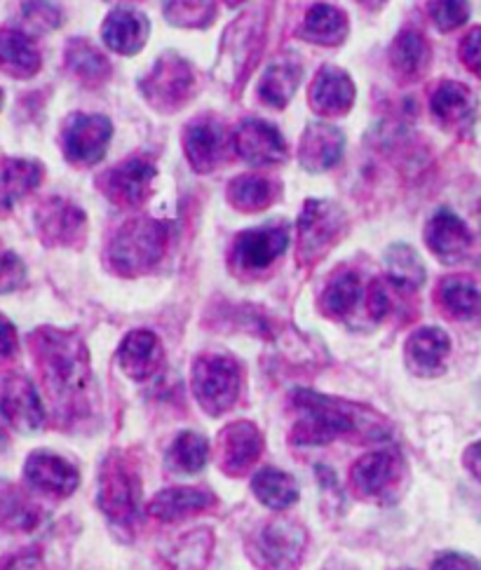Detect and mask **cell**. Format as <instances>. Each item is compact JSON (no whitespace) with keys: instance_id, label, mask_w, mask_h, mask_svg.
<instances>
[{"instance_id":"obj_6","label":"cell","mask_w":481,"mask_h":570,"mask_svg":"<svg viewBox=\"0 0 481 570\" xmlns=\"http://www.w3.org/2000/svg\"><path fill=\"white\" fill-rule=\"evenodd\" d=\"M99 508L118 523H135L139 514V479L122 458H108L99 479Z\"/></svg>"},{"instance_id":"obj_42","label":"cell","mask_w":481,"mask_h":570,"mask_svg":"<svg viewBox=\"0 0 481 570\" xmlns=\"http://www.w3.org/2000/svg\"><path fill=\"white\" fill-rule=\"evenodd\" d=\"M165 10L181 27H200L214 12L212 0H169Z\"/></svg>"},{"instance_id":"obj_13","label":"cell","mask_w":481,"mask_h":570,"mask_svg":"<svg viewBox=\"0 0 481 570\" xmlns=\"http://www.w3.org/2000/svg\"><path fill=\"white\" fill-rule=\"evenodd\" d=\"M239 156L256 167H273L287 158V146L279 131L264 120H247L239 125L233 139Z\"/></svg>"},{"instance_id":"obj_25","label":"cell","mask_w":481,"mask_h":570,"mask_svg":"<svg viewBox=\"0 0 481 570\" xmlns=\"http://www.w3.org/2000/svg\"><path fill=\"white\" fill-rule=\"evenodd\" d=\"M343 135L330 125H313L301 141V163L311 171L332 169L343 153Z\"/></svg>"},{"instance_id":"obj_33","label":"cell","mask_w":481,"mask_h":570,"mask_svg":"<svg viewBox=\"0 0 481 570\" xmlns=\"http://www.w3.org/2000/svg\"><path fill=\"white\" fill-rule=\"evenodd\" d=\"M390 61L404 78H419L430 61V48L421 33L404 31L392 42Z\"/></svg>"},{"instance_id":"obj_21","label":"cell","mask_w":481,"mask_h":570,"mask_svg":"<svg viewBox=\"0 0 481 570\" xmlns=\"http://www.w3.org/2000/svg\"><path fill=\"white\" fill-rule=\"evenodd\" d=\"M118 360L125 374L132 381L150 379L163 364V345L153 332H132L125 336Z\"/></svg>"},{"instance_id":"obj_23","label":"cell","mask_w":481,"mask_h":570,"mask_svg":"<svg viewBox=\"0 0 481 570\" xmlns=\"http://www.w3.org/2000/svg\"><path fill=\"white\" fill-rule=\"evenodd\" d=\"M101 36L108 48L118 55H137L148 40V21L137 10H116L106 17Z\"/></svg>"},{"instance_id":"obj_51","label":"cell","mask_w":481,"mask_h":570,"mask_svg":"<svg viewBox=\"0 0 481 570\" xmlns=\"http://www.w3.org/2000/svg\"><path fill=\"white\" fill-rule=\"evenodd\" d=\"M0 106H3V92H0Z\"/></svg>"},{"instance_id":"obj_22","label":"cell","mask_w":481,"mask_h":570,"mask_svg":"<svg viewBox=\"0 0 481 570\" xmlns=\"http://www.w3.org/2000/svg\"><path fill=\"white\" fill-rule=\"evenodd\" d=\"M451 353V341L442 328L425 326L411 334L406 343V360L409 366L421 376H434L444 368V362Z\"/></svg>"},{"instance_id":"obj_47","label":"cell","mask_w":481,"mask_h":570,"mask_svg":"<svg viewBox=\"0 0 481 570\" xmlns=\"http://www.w3.org/2000/svg\"><path fill=\"white\" fill-rule=\"evenodd\" d=\"M432 570H481V566L463 554H442L432 563Z\"/></svg>"},{"instance_id":"obj_50","label":"cell","mask_w":481,"mask_h":570,"mask_svg":"<svg viewBox=\"0 0 481 570\" xmlns=\"http://www.w3.org/2000/svg\"><path fill=\"white\" fill-rule=\"evenodd\" d=\"M228 6H237V3H243V0H226Z\"/></svg>"},{"instance_id":"obj_28","label":"cell","mask_w":481,"mask_h":570,"mask_svg":"<svg viewBox=\"0 0 481 570\" xmlns=\"http://www.w3.org/2000/svg\"><path fill=\"white\" fill-rule=\"evenodd\" d=\"M42 179V169L29 160H6L0 167V212H10Z\"/></svg>"},{"instance_id":"obj_1","label":"cell","mask_w":481,"mask_h":570,"mask_svg":"<svg viewBox=\"0 0 481 570\" xmlns=\"http://www.w3.org/2000/svg\"><path fill=\"white\" fill-rule=\"evenodd\" d=\"M31 341L42 383H46L52 402L61 411H80L82 397L92 383L90 357H87L82 341L73 334L57 332V328H42Z\"/></svg>"},{"instance_id":"obj_14","label":"cell","mask_w":481,"mask_h":570,"mask_svg":"<svg viewBox=\"0 0 481 570\" xmlns=\"http://www.w3.org/2000/svg\"><path fill=\"white\" fill-rule=\"evenodd\" d=\"M153 177H156V167L146 160L132 158L108 171L101 179V188L108 195V200H114L116 205L137 207L148 197Z\"/></svg>"},{"instance_id":"obj_24","label":"cell","mask_w":481,"mask_h":570,"mask_svg":"<svg viewBox=\"0 0 481 570\" xmlns=\"http://www.w3.org/2000/svg\"><path fill=\"white\" fill-rule=\"evenodd\" d=\"M214 505V495L203 491V489H190V487H179V489H167L158 493L150 500L148 514L156 517L158 521H179L188 514H198L205 512Z\"/></svg>"},{"instance_id":"obj_27","label":"cell","mask_w":481,"mask_h":570,"mask_svg":"<svg viewBox=\"0 0 481 570\" xmlns=\"http://www.w3.org/2000/svg\"><path fill=\"white\" fill-rule=\"evenodd\" d=\"M430 106H432V114L444 125L461 127L472 120L477 111V99L470 92V87L461 82H442L434 90Z\"/></svg>"},{"instance_id":"obj_38","label":"cell","mask_w":481,"mask_h":570,"mask_svg":"<svg viewBox=\"0 0 481 570\" xmlns=\"http://www.w3.org/2000/svg\"><path fill=\"white\" fill-rule=\"evenodd\" d=\"M40 521V514L33 502L19 491H8L0 495V523L3 529L14 533H27L33 531Z\"/></svg>"},{"instance_id":"obj_19","label":"cell","mask_w":481,"mask_h":570,"mask_svg":"<svg viewBox=\"0 0 481 570\" xmlns=\"http://www.w3.org/2000/svg\"><path fill=\"white\" fill-rule=\"evenodd\" d=\"M38 230L48 245H73L85 230V214L61 197L48 200L38 209Z\"/></svg>"},{"instance_id":"obj_46","label":"cell","mask_w":481,"mask_h":570,"mask_svg":"<svg viewBox=\"0 0 481 570\" xmlns=\"http://www.w3.org/2000/svg\"><path fill=\"white\" fill-rule=\"evenodd\" d=\"M17 353V332L14 326L0 315V364H6Z\"/></svg>"},{"instance_id":"obj_9","label":"cell","mask_w":481,"mask_h":570,"mask_svg":"<svg viewBox=\"0 0 481 570\" xmlns=\"http://www.w3.org/2000/svg\"><path fill=\"white\" fill-rule=\"evenodd\" d=\"M289 245V230L287 226H266L254 228L237 235L230 261L237 271L254 273L268 268L275 258H279Z\"/></svg>"},{"instance_id":"obj_48","label":"cell","mask_w":481,"mask_h":570,"mask_svg":"<svg viewBox=\"0 0 481 570\" xmlns=\"http://www.w3.org/2000/svg\"><path fill=\"white\" fill-rule=\"evenodd\" d=\"M465 468L481 481V442L472 444V446L465 451Z\"/></svg>"},{"instance_id":"obj_49","label":"cell","mask_w":481,"mask_h":570,"mask_svg":"<svg viewBox=\"0 0 481 570\" xmlns=\"http://www.w3.org/2000/svg\"><path fill=\"white\" fill-rule=\"evenodd\" d=\"M360 3H364V6H369V8H379V6L385 3V0H360Z\"/></svg>"},{"instance_id":"obj_3","label":"cell","mask_w":481,"mask_h":570,"mask_svg":"<svg viewBox=\"0 0 481 570\" xmlns=\"http://www.w3.org/2000/svg\"><path fill=\"white\" fill-rule=\"evenodd\" d=\"M167 226L153 218L127 222L108 245V261L120 275H141L150 271L167 252Z\"/></svg>"},{"instance_id":"obj_5","label":"cell","mask_w":481,"mask_h":570,"mask_svg":"<svg viewBox=\"0 0 481 570\" xmlns=\"http://www.w3.org/2000/svg\"><path fill=\"white\" fill-rule=\"evenodd\" d=\"M239 366L226 355H203L193 366V394L200 406L212 413H226L239 397Z\"/></svg>"},{"instance_id":"obj_43","label":"cell","mask_w":481,"mask_h":570,"mask_svg":"<svg viewBox=\"0 0 481 570\" xmlns=\"http://www.w3.org/2000/svg\"><path fill=\"white\" fill-rule=\"evenodd\" d=\"M21 277H24V268H21L19 258L10 252H0V292L14 289Z\"/></svg>"},{"instance_id":"obj_32","label":"cell","mask_w":481,"mask_h":570,"mask_svg":"<svg viewBox=\"0 0 481 570\" xmlns=\"http://www.w3.org/2000/svg\"><path fill=\"white\" fill-rule=\"evenodd\" d=\"M360 296H362L360 277L350 271L338 273L330 284H326V289L322 294V301H320L322 313L326 317L343 320L355 311Z\"/></svg>"},{"instance_id":"obj_39","label":"cell","mask_w":481,"mask_h":570,"mask_svg":"<svg viewBox=\"0 0 481 570\" xmlns=\"http://www.w3.org/2000/svg\"><path fill=\"white\" fill-rule=\"evenodd\" d=\"M209 444L198 432H181L169 449V463L181 472H200L207 465Z\"/></svg>"},{"instance_id":"obj_18","label":"cell","mask_w":481,"mask_h":570,"mask_svg":"<svg viewBox=\"0 0 481 570\" xmlns=\"http://www.w3.org/2000/svg\"><path fill=\"white\" fill-rule=\"evenodd\" d=\"M425 243L436 258H442L444 263H455L468 254L472 235L453 212L442 209L430 218L425 228Z\"/></svg>"},{"instance_id":"obj_16","label":"cell","mask_w":481,"mask_h":570,"mask_svg":"<svg viewBox=\"0 0 481 570\" xmlns=\"http://www.w3.org/2000/svg\"><path fill=\"white\" fill-rule=\"evenodd\" d=\"M184 146L188 163L198 171H209L226 158L230 137L216 120L200 118L188 125L184 135Z\"/></svg>"},{"instance_id":"obj_36","label":"cell","mask_w":481,"mask_h":570,"mask_svg":"<svg viewBox=\"0 0 481 570\" xmlns=\"http://www.w3.org/2000/svg\"><path fill=\"white\" fill-rule=\"evenodd\" d=\"M209 552H212V533L193 531L174 542L165 557L174 570H200L207 566Z\"/></svg>"},{"instance_id":"obj_17","label":"cell","mask_w":481,"mask_h":570,"mask_svg":"<svg viewBox=\"0 0 481 570\" xmlns=\"http://www.w3.org/2000/svg\"><path fill=\"white\" fill-rule=\"evenodd\" d=\"M264 451V436L256 425L239 421L222 432V468L226 474H245Z\"/></svg>"},{"instance_id":"obj_26","label":"cell","mask_w":481,"mask_h":570,"mask_svg":"<svg viewBox=\"0 0 481 570\" xmlns=\"http://www.w3.org/2000/svg\"><path fill=\"white\" fill-rule=\"evenodd\" d=\"M0 69L14 78H31L40 69L36 42L17 29L0 31Z\"/></svg>"},{"instance_id":"obj_12","label":"cell","mask_w":481,"mask_h":570,"mask_svg":"<svg viewBox=\"0 0 481 570\" xmlns=\"http://www.w3.org/2000/svg\"><path fill=\"white\" fill-rule=\"evenodd\" d=\"M24 476L33 491L52 498H69L80 484V474L69 460L50 451L31 453L24 465Z\"/></svg>"},{"instance_id":"obj_37","label":"cell","mask_w":481,"mask_h":570,"mask_svg":"<svg viewBox=\"0 0 481 570\" xmlns=\"http://www.w3.org/2000/svg\"><path fill=\"white\" fill-rule=\"evenodd\" d=\"M69 59V69L85 82L99 85L111 73V66H108L106 57L92 48L87 40H73L67 52Z\"/></svg>"},{"instance_id":"obj_35","label":"cell","mask_w":481,"mask_h":570,"mask_svg":"<svg viewBox=\"0 0 481 570\" xmlns=\"http://www.w3.org/2000/svg\"><path fill=\"white\" fill-rule=\"evenodd\" d=\"M277 195V188L271 179L258 177V174H247L239 177L228 188V200L243 212H258L266 209Z\"/></svg>"},{"instance_id":"obj_41","label":"cell","mask_w":481,"mask_h":570,"mask_svg":"<svg viewBox=\"0 0 481 570\" xmlns=\"http://www.w3.org/2000/svg\"><path fill=\"white\" fill-rule=\"evenodd\" d=\"M430 17L440 31H455L470 17L468 0H430Z\"/></svg>"},{"instance_id":"obj_40","label":"cell","mask_w":481,"mask_h":570,"mask_svg":"<svg viewBox=\"0 0 481 570\" xmlns=\"http://www.w3.org/2000/svg\"><path fill=\"white\" fill-rule=\"evenodd\" d=\"M387 268H390V279H395L406 289H415L425 279V271L421 266L419 256H415L413 249L402 245L392 247L387 252Z\"/></svg>"},{"instance_id":"obj_30","label":"cell","mask_w":481,"mask_h":570,"mask_svg":"<svg viewBox=\"0 0 481 570\" xmlns=\"http://www.w3.org/2000/svg\"><path fill=\"white\" fill-rule=\"evenodd\" d=\"M252 491L256 493V498L261 502H264L266 508L277 510V512L292 508L298 500L296 481L287 472H279L275 468H266V470L256 472V476L252 479Z\"/></svg>"},{"instance_id":"obj_8","label":"cell","mask_w":481,"mask_h":570,"mask_svg":"<svg viewBox=\"0 0 481 570\" xmlns=\"http://www.w3.org/2000/svg\"><path fill=\"white\" fill-rule=\"evenodd\" d=\"M111 122L104 116L76 114L61 131L63 156L76 165H95L106 156V146L111 141Z\"/></svg>"},{"instance_id":"obj_7","label":"cell","mask_w":481,"mask_h":570,"mask_svg":"<svg viewBox=\"0 0 481 570\" xmlns=\"http://www.w3.org/2000/svg\"><path fill=\"white\" fill-rule=\"evenodd\" d=\"M343 228V214L332 203H305L298 218V254L305 263L322 258L334 247Z\"/></svg>"},{"instance_id":"obj_2","label":"cell","mask_w":481,"mask_h":570,"mask_svg":"<svg viewBox=\"0 0 481 570\" xmlns=\"http://www.w3.org/2000/svg\"><path fill=\"white\" fill-rule=\"evenodd\" d=\"M292 406L298 413L292 434L294 444H330L338 436L362 430H369L374 436L379 434L376 428L381 423H374V413L357 404L324 397L313 390H296L292 394Z\"/></svg>"},{"instance_id":"obj_44","label":"cell","mask_w":481,"mask_h":570,"mask_svg":"<svg viewBox=\"0 0 481 570\" xmlns=\"http://www.w3.org/2000/svg\"><path fill=\"white\" fill-rule=\"evenodd\" d=\"M461 57L463 63L472 73H477L481 78V27L472 29L463 42H461Z\"/></svg>"},{"instance_id":"obj_31","label":"cell","mask_w":481,"mask_h":570,"mask_svg":"<svg viewBox=\"0 0 481 570\" xmlns=\"http://www.w3.org/2000/svg\"><path fill=\"white\" fill-rule=\"evenodd\" d=\"M301 33L305 40H313L317 46H338L347 36L345 12L334 6H315L305 17Z\"/></svg>"},{"instance_id":"obj_11","label":"cell","mask_w":481,"mask_h":570,"mask_svg":"<svg viewBox=\"0 0 481 570\" xmlns=\"http://www.w3.org/2000/svg\"><path fill=\"white\" fill-rule=\"evenodd\" d=\"M402 458L395 451H374L350 470L353 489L362 498H387L402 476Z\"/></svg>"},{"instance_id":"obj_45","label":"cell","mask_w":481,"mask_h":570,"mask_svg":"<svg viewBox=\"0 0 481 570\" xmlns=\"http://www.w3.org/2000/svg\"><path fill=\"white\" fill-rule=\"evenodd\" d=\"M0 570H40V554L36 550H24L0 561Z\"/></svg>"},{"instance_id":"obj_10","label":"cell","mask_w":481,"mask_h":570,"mask_svg":"<svg viewBox=\"0 0 481 570\" xmlns=\"http://www.w3.org/2000/svg\"><path fill=\"white\" fill-rule=\"evenodd\" d=\"M193 90V73L188 63L179 57H163L156 69L144 80V92L153 106L163 111H174L179 108Z\"/></svg>"},{"instance_id":"obj_15","label":"cell","mask_w":481,"mask_h":570,"mask_svg":"<svg viewBox=\"0 0 481 570\" xmlns=\"http://www.w3.org/2000/svg\"><path fill=\"white\" fill-rule=\"evenodd\" d=\"M0 411L19 432H36L46 423V409L40 404L33 383L24 376H12L6 381L3 394H0Z\"/></svg>"},{"instance_id":"obj_29","label":"cell","mask_w":481,"mask_h":570,"mask_svg":"<svg viewBox=\"0 0 481 570\" xmlns=\"http://www.w3.org/2000/svg\"><path fill=\"white\" fill-rule=\"evenodd\" d=\"M436 301L453 320H474L481 315V292L465 277H449L436 289Z\"/></svg>"},{"instance_id":"obj_20","label":"cell","mask_w":481,"mask_h":570,"mask_svg":"<svg viewBox=\"0 0 481 570\" xmlns=\"http://www.w3.org/2000/svg\"><path fill=\"white\" fill-rule=\"evenodd\" d=\"M311 104L322 116H343L355 104V85L341 69L326 66L311 87Z\"/></svg>"},{"instance_id":"obj_34","label":"cell","mask_w":481,"mask_h":570,"mask_svg":"<svg viewBox=\"0 0 481 570\" xmlns=\"http://www.w3.org/2000/svg\"><path fill=\"white\" fill-rule=\"evenodd\" d=\"M301 82V73L292 63H275L258 82V97L266 106L284 108L294 97Z\"/></svg>"},{"instance_id":"obj_4","label":"cell","mask_w":481,"mask_h":570,"mask_svg":"<svg viewBox=\"0 0 481 570\" xmlns=\"http://www.w3.org/2000/svg\"><path fill=\"white\" fill-rule=\"evenodd\" d=\"M308 535L301 523L292 519H273L249 538V559L264 570H296Z\"/></svg>"}]
</instances>
